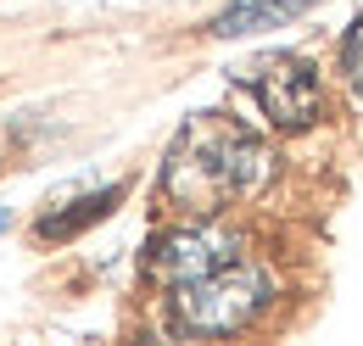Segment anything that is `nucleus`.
Instances as JSON below:
<instances>
[{
	"label": "nucleus",
	"mask_w": 363,
	"mask_h": 346,
	"mask_svg": "<svg viewBox=\"0 0 363 346\" xmlns=\"http://www.w3.org/2000/svg\"><path fill=\"white\" fill-rule=\"evenodd\" d=\"M274 179V151L257 129L229 112H196L162 157V201L184 218H218L235 201H252Z\"/></svg>",
	"instance_id": "nucleus-1"
},
{
	"label": "nucleus",
	"mask_w": 363,
	"mask_h": 346,
	"mask_svg": "<svg viewBox=\"0 0 363 346\" xmlns=\"http://www.w3.org/2000/svg\"><path fill=\"white\" fill-rule=\"evenodd\" d=\"M235 79L252 89L257 112H263L279 134L313 129L318 112H324V84H318V67L308 62V56H296V50H269V56L246 62Z\"/></svg>",
	"instance_id": "nucleus-4"
},
{
	"label": "nucleus",
	"mask_w": 363,
	"mask_h": 346,
	"mask_svg": "<svg viewBox=\"0 0 363 346\" xmlns=\"http://www.w3.org/2000/svg\"><path fill=\"white\" fill-rule=\"evenodd\" d=\"M240 257H246V240L229 223H218V218H184V223H168L162 235H151L145 274L157 285L179 291V285H196V279H207V274H218V268H229Z\"/></svg>",
	"instance_id": "nucleus-3"
},
{
	"label": "nucleus",
	"mask_w": 363,
	"mask_h": 346,
	"mask_svg": "<svg viewBox=\"0 0 363 346\" xmlns=\"http://www.w3.org/2000/svg\"><path fill=\"white\" fill-rule=\"evenodd\" d=\"M6 229H11V213H6V207H0V235H6Z\"/></svg>",
	"instance_id": "nucleus-9"
},
{
	"label": "nucleus",
	"mask_w": 363,
	"mask_h": 346,
	"mask_svg": "<svg viewBox=\"0 0 363 346\" xmlns=\"http://www.w3.org/2000/svg\"><path fill=\"white\" fill-rule=\"evenodd\" d=\"M318 0H229L224 11L207 23L213 40H240V34H263V28H285L302 11H313Z\"/></svg>",
	"instance_id": "nucleus-5"
},
{
	"label": "nucleus",
	"mask_w": 363,
	"mask_h": 346,
	"mask_svg": "<svg viewBox=\"0 0 363 346\" xmlns=\"http://www.w3.org/2000/svg\"><path fill=\"white\" fill-rule=\"evenodd\" d=\"M129 346H174V341H157V335H140V341H129Z\"/></svg>",
	"instance_id": "nucleus-8"
},
{
	"label": "nucleus",
	"mask_w": 363,
	"mask_h": 346,
	"mask_svg": "<svg viewBox=\"0 0 363 346\" xmlns=\"http://www.w3.org/2000/svg\"><path fill=\"white\" fill-rule=\"evenodd\" d=\"M123 190H129V184H106V190H90V196H79V201H67V207L45 213L34 235H40V240H73V235H84L90 223L112 218V207L123 201Z\"/></svg>",
	"instance_id": "nucleus-6"
},
{
	"label": "nucleus",
	"mask_w": 363,
	"mask_h": 346,
	"mask_svg": "<svg viewBox=\"0 0 363 346\" xmlns=\"http://www.w3.org/2000/svg\"><path fill=\"white\" fill-rule=\"evenodd\" d=\"M269 302H274V274L263 262L240 257L207 279H196V285L168 291V318L190 341H229V335L252 330L269 313Z\"/></svg>",
	"instance_id": "nucleus-2"
},
{
	"label": "nucleus",
	"mask_w": 363,
	"mask_h": 346,
	"mask_svg": "<svg viewBox=\"0 0 363 346\" xmlns=\"http://www.w3.org/2000/svg\"><path fill=\"white\" fill-rule=\"evenodd\" d=\"M341 79H347V89L363 101V11L352 17V28L341 34Z\"/></svg>",
	"instance_id": "nucleus-7"
}]
</instances>
